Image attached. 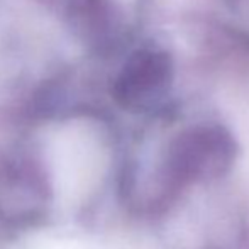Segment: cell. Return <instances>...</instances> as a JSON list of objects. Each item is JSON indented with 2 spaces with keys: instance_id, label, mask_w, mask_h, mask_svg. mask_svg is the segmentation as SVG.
Segmentation results:
<instances>
[{
  "instance_id": "6da1fadb",
  "label": "cell",
  "mask_w": 249,
  "mask_h": 249,
  "mask_svg": "<svg viewBox=\"0 0 249 249\" xmlns=\"http://www.w3.org/2000/svg\"><path fill=\"white\" fill-rule=\"evenodd\" d=\"M236 142L220 125H197L181 132L168 149L166 173L175 185L224 175L234 163Z\"/></svg>"
},
{
  "instance_id": "7a4b0ae2",
  "label": "cell",
  "mask_w": 249,
  "mask_h": 249,
  "mask_svg": "<svg viewBox=\"0 0 249 249\" xmlns=\"http://www.w3.org/2000/svg\"><path fill=\"white\" fill-rule=\"evenodd\" d=\"M173 82V61L156 48L136 51L125 61L114 83L119 105L134 112L149 110L168 95Z\"/></svg>"
},
{
  "instance_id": "3957f363",
  "label": "cell",
  "mask_w": 249,
  "mask_h": 249,
  "mask_svg": "<svg viewBox=\"0 0 249 249\" xmlns=\"http://www.w3.org/2000/svg\"><path fill=\"white\" fill-rule=\"evenodd\" d=\"M50 187L31 164H14L0 178V215L12 224L39 220L46 210Z\"/></svg>"
}]
</instances>
